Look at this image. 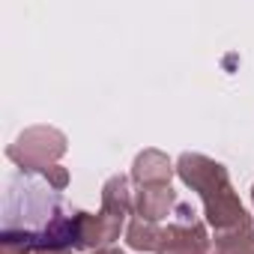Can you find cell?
Instances as JSON below:
<instances>
[{"mask_svg": "<svg viewBox=\"0 0 254 254\" xmlns=\"http://www.w3.org/2000/svg\"><path fill=\"white\" fill-rule=\"evenodd\" d=\"M177 177L191 191H197V197L203 200L206 224L212 227V239L221 248L254 230L251 215L242 206V200L230 183V174L221 162H215L203 153H183L177 159Z\"/></svg>", "mask_w": 254, "mask_h": 254, "instance_id": "1", "label": "cell"}, {"mask_svg": "<svg viewBox=\"0 0 254 254\" xmlns=\"http://www.w3.org/2000/svg\"><path fill=\"white\" fill-rule=\"evenodd\" d=\"M69 150V141L54 126H30L24 129L15 144L6 147V159L21 168L24 174H39L51 165H57Z\"/></svg>", "mask_w": 254, "mask_h": 254, "instance_id": "2", "label": "cell"}, {"mask_svg": "<svg viewBox=\"0 0 254 254\" xmlns=\"http://www.w3.org/2000/svg\"><path fill=\"white\" fill-rule=\"evenodd\" d=\"M156 254H224L221 245L206 233V224L189 203L174 209V221L162 227V242Z\"/></svg>", "mask_w": 254, "mask_h": 254, "instance_id": "3", "label": "cell"}, {"mask_svg": "<svg viewBox=\"0 0 254 254\" xmlns=\"http://www.w3.org/2000/svg\"><path fill=\"white\" fill-rule=\"evenodd\" d=\"M123 227H126V218H120V215H111L105 209H99L96 215L78 209V251L111 248V242L120 239Z\"/></svg>", "mask_w": 254, "mask_h": 254, "instance_id": "4", "label": "cell"}, {"mask_svg": "<svg viewBox=\"0 0 254 254\" xmlns=\"http://www.w3.org/2000/svg\"><path fill=\"white\" fill-rule=\"evenodd\" d=\"M177 174V165L168 159V153L150 147L135 156L132 162V183L141 186H171V177Z\"/></svg>", "mask_w": 254, "mask_h": 254, "instance_id": "5", "label": "cell"}, {"mask_svg": "<svg viewBox=\"0 0 254 254\" xmlns=\"http://www.w3.org/2000/svg\"><path fill=\"white\" fill-rule=\"evenodd\" d=\"M180 206L177 191L171 186H141L135 194V215L144 221H162L168 215H174V209Z\"/></svg>", "mask_w": 254, "mask_h": 254, "instance_id": "6", "label": "cell"}, {"mask_svg": "<svg viewBox=\"0 0 254 254\" xmlns=\"http://www.w3.org/2000/svg\"><path fill=\"white\" fill-rule=\"evenodd\" d=\"M102 209L111 212V215H132L135 212V197H132V189H129V177H111L105 186H102Z\"/></svg>", "mask_w": 254, "mask_h": 254, "instance_id": "7", "label": "cell"}, {"mask_svg": "<svg viewBox=\"0 0 254 254\" xmlns=\"http://www.w3.org/2000/svg\"><path fill=\"white\" fill-rule=\"evenodd\" d=\"M162 242V227L156 221H144V218H132L126 227V245L132 251H159Z\"/></svg>", "mask_w": 254, "mask_h": 254, "instance_id": "8", "label": "cell"}, {"mask_svg": "<svg viewBox=\"0 0 254 254\" xmlns=\"http://www.w3.org/2000/svg\"><path fill=\"white\" fill-rule=\"evenodd\" d=\"M36 242L33 233L18 230V227H3L0 230V254H33Z\"/></svg>", "mask_w": 254, "mask_h": 254, "instance_id": "9", "label": "cell"}, {"mask_svg": "<svg viewBox=\"0 0 254 254\" xmlns=\"http://www.w3.org/2000/svg\"><path fill=\"white\" fill-rule=\"evenodd\" d=\"M39 177H42V180H45V186H48V189H54V191H63V189L69 186V171H66L63 165H51V168L39 171Z\"/></svg>", "mask_w": 254, "mask_h": 254, "instance_id": "10", "label": "cell"}, {"mask_svg": "<svg viewBox=\"0 0 254 254\" xmlns=\"http://www.w3.org/2000/svg\"><path fill=\"white\" fill-rule=\"evenodd\" d=\"M221 251H224V254H254V230H251V233H245L242 239H236V242L224 245Z\"/></svg>", "mask_w": 254, "mask_h": 254, "instance_id": "11", "label": "cell"}, {"mask_svg": "<svg viewBox=\"0 0 254 254\" xmlns=\"http://www.w3.org/2000/svg\"><path fill=\"white\" fill-rule=\"evenodd\" d=\"M33 254H75L72 248H42V251H33Z\"/></svg>", "mask_w": 254, "mask_h": 254, "instance_id": "12", "label": "cell"}, {"mask_svg": "<svg viewBox=\"0 0 254 254\" xmlns=\"http://www.w3.org/2000/svg\"><path fill=\"white\" fill-rule=\"evenodd\" d=\"M90 254H126V251H120V248H102V251H90Z\"/></svg>", "mask_w": 254, "mask_h": 254, "instance_id": "13", "label": "cell"}, {"mask_svg": "<svg viewBox=\"0 0 254 254\" xmlns=\"http://www.w3.org/2000/svg\"><path fill=\"white\" fill-rule=\"evenodd\" d=\"M251 206H254V186H251Z\"/></svg>", "mask_w": 254, "mask_h": 254, "instance_id": "14", "label": "cell"}]
</instances>
